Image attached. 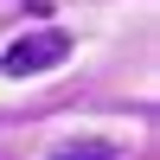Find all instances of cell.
<instances>
[{
    "mask_svg": "<svg viewBox=\"0 0 160 160\" xmlns=\"http://www.w3.org/2000/svg\"><path fill=\"white\" fill-rule=\"evenodd\" d=\"M64 58H71V32H26L0 51V77H38Z\"/></svg>",
    "mask_w": 160,
    "mask_h": 160,
    "instance_id": "obj_1",
    "label": "cell"
},
{
    "mask_svg": "<svg viewBox=\"0 0 160 160\" xmlns=\"http://www.w3.org/2000/svg\"><path fill=\"white\" fill-rule=\"evenodd\" d=\"M51 160H115V148H102V141H77V148H58Z\"/></svg>",
    "mask_w": 160,
    "mask_h": 160,
    "instance_id": "obj_2",
    "label": "cell"
}]
</instances>
